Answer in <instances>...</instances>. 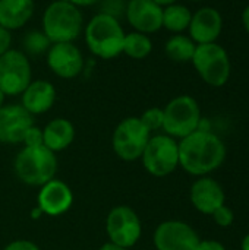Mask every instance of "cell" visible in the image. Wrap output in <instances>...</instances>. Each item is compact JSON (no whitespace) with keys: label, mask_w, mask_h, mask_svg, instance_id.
Masks as SVG:
<instances>
[{"label":"cell","mask_w":249,"mask_h":250,"mask_svg":"<svg viewBox=\"0 0 249 250\" xmlns=\"http://www.w3.org/2000/svg\"><path fill=\"white\" fill-rule=\"evenodd\" d=\"M178 142L179 167L191 176H208L226 160V145L211 130L198 129Z\"/></svg>","instance_id":"1"},{"label":"cell","mask_w":249,"mask_h":250,"mask_svg":"<svg viewBox=\"0 0 249 250\" xmlns=\"http://www.w3.org/2000/svg\"><path fill=\"white\" fill-rule=\"evenodd\" d=\"M84 40L94 57L113 60L122 54L125 29L120 19L97 12L84 26Z\"/></svg>","instance_id":"2"},{"label":"cell","mask_w":249,"mask_h":250,"mask_svg":"<svg viewBox=\"0 0 249 250\" xmlns=\"http://www.w3.org/2000/svg\"><path fill=\"white\" fill-rule=\"evenodd\" d=\"M84 26L82 10L65 0L51 1L41 15V31L51 44L75 42L84 32Z\"/></svg>","instance_id":"3"},{"label":"cell","mask_w":249,"mask_h":250,"mask_svg":"<svg viewBox=\"0 0 249 250\" xmlns=\"http://www.w3.org/2000/svg\"><path fill=\"white\" fill-rule=\"evenodd\" d=\"M57 168L59 161L56 154L44 145L23 146L13 160L16 177L31 188H41L44 183L54 179Z\"/></svg>","instance_id":"4"},{"label":"cell","mask_w":249,"mask_h":250,"mask_svg":"<svg viewBox=\"0 0 249 250\" xmlns=\"http://www.w3.org/2000/svg\"><path fill=\"white\" fill-rule=\"evenodd\" d=\"M163 133L181 141L194 133L201 125V108L198 101L191 95H178L163 108Z\"/></svg>","instance_id":"5"},{"label":"cell","mask_w":249,"mask_h":250,"mask_svg":"<svg viewBox=\"0 0 249 250\" xmlns=\"http://www.w3.org/2000/svg\"><path fill=\"white\" fill-rule=\"evenodd\" d=\"M200 78L210 86L220 88L227 83L232 72L230 57L217 42L198 44L191 60Z\"/></svg>","instance_id":"6"},{"label":"cell","mask_w":249,"mask_h":250,"mask_svg":"<svg viewBox=\"0 0 249 250\" xmlns=\"http://www.w3.org/2000/svg\"><path fill=\"white\" fill-rule=\"evenodd\" d=\"M151 132L139 117H126L117 123L112 135V149L114 155L126 163L141 160V155L151 138Z\"/></svg>","instance_id":"7"},{"label":"cell","mask_w":249,"mask_h":250,"mask_svg":"<svg viewBox=\"0 0 249 250\" xmlns=\"http://www.w3.org/2000/svg\"><path fill=\"white\" fill-rule=\"evenodd\" d=\"M142 167L153 177H166L179 167V142L166 135H151L142 155Z\"/></svg>","instance_id":"8"},{"label":"cell","mask_w":249,"mask_h":250,"mask_svg":"<svg viewBox=\"0 0 249 250\" xmlns=\"http://www.w3.org/2000/svg\"><path fill=\"white\" fill-rule=\"evenodd\" d=\"M32 81L29 57L18 48L0 56V91L6 97H19Z\"/></svg>","instance_id":"9"},{"label":"cell","mask_w":249,"mask_h":250,"mask_svg":"<svg viewBox=\"0 0 249 250\" xmlns=\"http://www.w3.org/2000/svg\"><path fill=\"white\" fill-rule=\"evenodd\" d=\"M106 234L110 243L131 249L142 236V221L131 207L117 205L107 214Z\"/></svg>","instance_id":"10"},{"label":"cell","mask_w":249,"mask_h":250,"mask_svg":"<svg viewBox=\"0 0 249 250\" xmlns=\"http://www.w3.org/2000/svg\"><path fill=\"white\" fill-rule=\"evenodd\" d=\"M45 63L57 78L75 79L84 72L87 60L75 42H54L45 53Z\"/></svg>","instance_id":"11"},{"label":"cell","mask_w":249,"mask_h":250,"mask_svg":"<svg viewBox=\"0 0 249 250\" xmlns=\"http://www.w3.org/2000/svg\"><path fill=\"white\" fill-rule=\"evenodd\" d=\"M200 240L198 233L188 223L178 220L160 223L153 234L156 250H197Z\"/></svg>","instance_id":"12"},{"label":"cell","mask_w":249,"mask_h":250,"mask_svg":"<svg viewBox=\"0 0 249 250\" xmlns=\"http://www.w3.org/2000/svg\"><path fill=\"white\" fill-rule=\"evenodd\" d=\"M73 205V192L70 186L54 177L44 183L37 195V207L41 209L43 215L60 217L66 214Z\"/></svg>","instance_id":"13"},{"label":"cell","mask_w":249,"mask_h":250,"mask_svg":"<svg viewBox=\"0 0 249 250\" xmlns=\"http://www.w3.org/2000/svg\"><path fill=\"white\" fill-rule=\"evenodd\" d=\"M123 18L132 31L147 35L163 28V7L153 0H128Z\"/></svg>","instance_id":"14"},{"label":"cell","mask_w":249,"mask_h":250,"mask_svg":"<svg viewBox=\"0 0 249 250\" xmlns=\"http://www.w3.org/2000/svg\"><path fill=\"white\" fill-rule=\"evenodd\" d=\"M34 125V117L21 104H4L0 108V144H22L25 132Z\"/></svg>","instance_id":"15"},{"label":"cell","mask_w":249,"mask_h":250,"mask_svg":"<svg viewBox=\"0 0 249 250\" xmlns=\"http://www.w3.org/2000/svg\"><path fill=\"white\" fill-rule=\"evenodd\" d=\"M223 29V18L222 13L211 6L200 7L192 13L188 32L191 40L198 44H210L217 42Z\"/></svg>","instance_id":"16"},{"label":"cell","mask_w":249,"mask_h":250,"mask_svg":"<svg viewBox=\"0 0 249 250\" xmlns=\"http://www.w3.org/2000/svg\"><path fill=\"white\" fill-rule=\"evenodd\" d=\"M189 199L192 207L204 214L211 215L217 208L225 205L226 195L222 185L210 176L198 177L189 190Z\"/></svg>","instance_id":"17"},{"label":"cell","mask_w":249,"mask_h":250,"mask_svg":"<svg viewBox=\"0 0 249 250\" xmlns=\"http://www.w3.org/2000/svg\"><path fill=\"white\" fill-rule=\"evenodd\" d=\"M21 105L32 116H41L53 108L56 103V88L47 79H32L25 91L19 95Z\"/></svg>","instance_id":"18"},{"label":"cell","mask_w":249,"mask_h":250,"mask_svg":"<svg viewBox=\"0 0 249 250\" xmlns=\"http://www.w3.org/2000/svg\"><path fill=\"white\" fill-rule=\"evenodd\" d=\"M75 135V126L69 119L56 117L43 127V145L57 154L73 144Z\"/></svg>","instance_id":"19"},{"label":"cell","mask_w":249,"mask_h":250,"mask_svg":"<svg viewBox=\"0 0 249 250\" xmlns=\"http://www.w3.org/2000/svg\"><path fill=\"white\" fill-rule=\"evenodd\" d=\"M35 13L34 0H0V26L10 32L23 28Z\"/></svg>","instance_id":"20"},{"label":"cell","mask_w":249,"mask_h":250,"mask_svg":"<svg viewBox=\"0 0 249 250\" xmlns=\"http://www.w3.org/2000/svg\"><path fill=\"white\" fill-rule=\"evenodd\" d=\"M192 12L182 3H175L163 7V28L172 34H183L188 31Z\"/></svg>","instance_id":"21"},{"label":"cell","mask_w":249,"mask_h":250,"mask_svg":"<svg viewBox=\"0 0 249 250\" xmlns=\"http://www.w3.org/2000/svg\"><path fill=\"white\" fill-rule=\"evenodd\" d=\"M197 44L191 40L189 35L185 34H173L164 44L166 56L178 63L191 62L195 53Z\"/></svg>","instance_id":"22"},{"label":"cell","mask_w":249,"mask_h":250,"mask_svg":"<svg viewBox=\"0 0 249 250\" xmlns=\"http://www.w3.org/2000/svg\"><path fill=\"white\" fill-rule=\"evenodd\" d=\"M151 51H153V41L150 35L136 31H131L125 34L122 54L128 56L132 60H144L151 54Z\"/></svg>","instance_id":"23"},{"label":"cell","mask_w":249,"mask_h":250,"mask_svg":"<svg viewBox=\"0 0 249 250\" xmlns=\"http://www.w3.org/2000/svg\"><path fill=\"white\" fill-rule=\"evenodd\" d=\"M50 45H51L50 40L41 29H31L22 38V51L28 57L29 56L37 57V56H43V54L45 56Z\"/></svg>","instance_id":"24"},{"label":"cell","mask_w":249,"mask_h":250,"mask_svg":"<svg viewBox=\"0 0 249 250\" xmlns=\"http://www.w3.org/2000/svg\"><path fill=\"white\" fill-rule=\"evenodd\" d=\"M139 119H141V122L144 123V126H145L151 133L163 129L164 113H163V108H160V107L147 108V110L139 116Z\"/></svg>","instance_id":"25"},{"label":"cell","mask_w":249,"mask_h":250,"mask_svg":"<svg viewBox=\"0 0 249 250\" xmlns=\"http://www.w3.org/2000/svg\"><path fill=\"white\" fill-rule=\"evenodd\" d=\"M126 3H128V0H101L98 4H100L101 13H106V15L120 19L125 16Z\"/></svg>","instance_id":"26"},{"label":"cell","mask_w":249,"mask_h":250,"mask_svg":"<svg viewBox=\"0 0 249 250\" xmlns=\"http://www.w3.org/2000/svg\"><path fill=\"white\" fill-rule=\"evenodd\" d=\"M214 223L219 226V227H223V229H227L233 224L235 221V215H233V211L226 207V205H222L220 208H217L213 214H211Z\"/></svg>","instance_id":"27"},{"label":"cell","mask_w":249,"mask_h":250,"mask_svg":"<svg viewBox=\"0 0 249 250\" xmlns=\"http://www.w3.org/2000/svg\"><path fill=\"white\" fill-rule=\"evenodd\" d=\"M22 144H23V146H40V145H43V129L35 126V125L28 127V130L25 132Z\"/></svg>","instance_id":"28"},{"label":"cell","mask_w":249,"mask_h":250,"mask_svg":"<svg viewBox=\"0 0 249 250\" xmlns=\"http://www.w3.org/2000/svg\"><path fill=\"white\" fill-rule=\"evenodd\" d=\"M1 250H41L37 243L31 242V240H26V239H18V240H13L10 243H7Z\"/></svg>","instance_id":"29"},{"label":"cell","mask_w":249,"mask_h":250,"mask_svg":"<svg viewBox=\"0 0 249 250\" xmlns=\"http://www.w3.org/2000/svg\"><path fill=\"white\" fill-rule=\"evenodd\" d=\"M12 32L3 26H0V56H3L6 51H9L12 48Z\"/></svg>","instance_id":"30"},{"label":"cell","mask_w":249,"mask_h":250,"mask_svg":"<svg viewBox=\"0 0 249 250\" xmlns=\"http://www.w3.org/2000/svg\"><path fill=\"white\" fill-rule=\"evenodd\" d=\"M197 250H226V248L217 240H200Z\"/></svg>","instance_id":"31"},{"label":"cell","mask_w":249,"mask_h":250,"mask_svg":"<svg viewBox=\"0 0 249 250\" xmlns=\"http://www.w3.org/2000/svg\"><path fill=\"white\" fill-rule=\"evenodd\" d=\"M73 6H76L78 9H84V7H92L95 4H98L101 0H65Z\"/></svg>","instance_id":"32"},{"label":"cell","mask_w":249,"mask_h":250,"mask_svg":"<svg viewBox=\"0 0 249 250\" xmlns=\"http://www.w3.org/2000/svg\"><path fill=\"white\" fill-rule=\"evenodd\" d=\"M242 25L249 34V4L242 10Z\"/></svg>","instance_id":"33"},{"label":"cell","mask_w":249,"mask_h":250,"mask_svg":"<svg viewBox=\"0 0 249 250\" xmlns=\"http://www.w3.org/2000/svg\"><path fill=\"white\" fill-rule=\"evenodd\" d=\"M98 250H129V249H125V248H120V246H117V245H114V243H110V242H107V243H104L101 248Z\"/></svg>","instance_id":"34"},{"label":"cell","mask_w":249,"mask_h":250,"mask_svg":"<svg viewBox=\"0 0 249 250\" xmlns=\"http://www.w3.org/2000/svg\"><path fill=\"white\" fill-rule=\"evenodd\" d=\"M153 1H156V3H157L158 6H161V7H166V6L179 3V0H153Z\"/></svg>","instance_id":"35"},{"label":"cell","mask_w":249,"mask_h":250,"mask_svg":"<svg viewBox=\"0 0 249 250\" xmlns=\"http://www.w3.org/2000/svg\"><path fill=\"white\" fill-rule=\"evenodd\" d=\"M41 217H43L41 209H40L38 207H35V208L31 211V218H32V220H38V218H41Z\"/></svg>","instance_id":"36"},{"label":"cell","mask_w":249,"mask_h":250,"mask_svg":"<svg viewBox=\"0 0 249 250\" xmlns=\"http://www.w3.org/2000/svg\"><path fill=\"white\" fill-rule=\"evenodd\" d=\"M241 250H249V233L242 239V243H241Z\"/></svg>","instance_id":"37"},{"label":"cell","mask_w":249,"mask_h":250,"mask_svg":"<svg viewBox=\"0 0 249 250\" xmlns=\"http://www.w3.org/2000/svg\"><path fill=\"white\" fill-rule=\"evenodd\" d=\"M4 100H6V95H4V94H3V92L0 91V108H1L3 105H4Z\"/></svg>","instance_id":"38"},{"label":"cell","mask_w":249,"mask_h":250,"mask_svg":"<svg viewBox=\"0 0 249 250\" xmlns=\"http://www.w3.org/2000/svg\"><path fill=\"white\" fill-rule=\"evenodd\" d=\"M188 1H194V3H198V1H203V0H188Z\"/></svg>","instance_id":"39"}]
</instances>
